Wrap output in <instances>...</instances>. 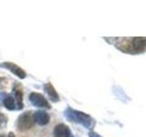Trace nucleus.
I'll list each match as a JSON object with an SVG mask.
<instances>
[{
    "instance_id": "nucleus-1",
    "label": "nucleus",
    "mask_w": 146,
    "mask_h": 137,
    "mask_svg": "<svg viewBox=\"0 0 146 137\" xmlns=\"http://www.w3.org/2000/svg\"><path fill=\"white\" fill-rule=\"evenodd\" d=\"M116 44L115 47L121 51L130 54H137V53H143L145 49V38H125V39H115Z\"/></svg>"
},
{
    "instance_id": "nucleus-2",
    "label": "nucleus",
    "mask_w": 146,
    "mask_h": 137,
    "mask_svg": "<svg viewBox=\"0 0 146 137\" xmlns=\"http://www.w3.org/2000/svg\"><path fill=\"white\" fill-rule=\"evenodd\" d=\"M65 117L70 122H79L83 125L85 128L89 130H91L95 126L96 122L94 119L82 112L76 111L71 108H68L65 111Z\"/></svg>"
},
{
    "instance_id": "nucleus-3",
    "label": "nucleus",
    "mask_w": 146,
    "mask_h": 137,
    "mask_svg": "<svg viewBox=\"0 0 146 137\" xmlns=\"http://www.w3.org/2000/svg\"><path fill=\"white\" fill-rule=\"evenodd\" d=\"M33 124H34V119L33 116L31 115V112H26L24 113H22L17 119V126L18 128V130L20 131L29 130L33 126Z\"/></svg>"
},
{
    "instance_id": "nucleus-4",
    "label": "nucleus",
    "mask_w": 146,
    "mask_h": 137,
    "mask_svg": "<svg viewBox=\"0 0 146 137\" xmlns=\"http://www.w3.org/2000/svg\"><path fill=\"white\" fill-rule=\"evenodd\" d=\"M29 100L35 107L50 109V105H49L48 102L46 100V98L44 97V96L40 93H36V92L30 93Z\"/></svg>"
},
{
    "instance_id": "nucleus-5",
    "label": "nucleus",
    "mask_w": 146,
    "mask_h": 137,
    "mask_svg": "<svg viewBox=\"0 0 146 137\" xmlns=\"http://www.w3.org/2000/svg\"><path fill=\"white\" fill-rule=\"evenodd\" d=\"M0 68H6V70H8L9 71H11L13 74H15L17 77L19 78V79H25L27 77L26 72L23 70L19 66H17L12 62H7V61L3 62L0 64Z\"/></svg>"
},
{
    "instance_id": "nucleus-6",
    "label": "nucleus",
    "mask_w": 146,
    "mask_h": 137,
    "mask_svg": "<svg viewBox=\"0 0 146 137\" xmlns=\"http://www.w3.org/2000/svg\"><path fill=\"white\" fill-rule=\"evenodd\" d=\"M34 122L39 125H46L49 122V114L44 111H38L33 115Z\"/></svg>"
},
{
    "instance_id": "nucleus-7",
    "label": "nucleus",
    "mask_w": 146,
    "mask_h": 137,
    "mask_svg": "<svg viewBox=\"0 0 146 137\" xmlns=\"http://www.w3.org/2000/svg\"><path fill=\"white\" fill-rule=\"evenodd\" d=\"M55 137H70V130L67 125L59 123L55 126L54 129Z\"/></svg>"
},
{
    "instance_id": "nucleus-8",
    "label": "nucleus",
    "mask_w": 146,
    "mask_h": 137,
    "mask_svg": "<svg viewBox=\"0 0 146 137\" xmlns=\"http://www.w3.org/2000/svg\"><path fill=\"white\" fill-rule=\"evenodd\" d=\"M43 89L46 91V93L48 94V96L49 97L50 100L53 102H58L59 100V96L57 93L56 90L53 87V85L50 83V82H48V83H45L43 86Z\"/></svg>"
},
{
    "instance_id": "nucleus-9",
    "label": "nucleus",
    "mask_w": 146,
    "mask_h": 137,
    "mask_svg": "<svg viewBox=\"0 0 146 137\" xmlns=\"http://www.w3.org/2000/svg\"><path fill=\"white\" fill-rule=\"evenodd\" d=\"M14 93V100H15L16 103V110H22L24 107L23 104V92L19 89H15L13 91Z\"/></svg>"
},
{
    "instance_id": "nucleus-10",
    "label": "nucleus",
    "mask_w": 146,
    "mask_h": 137,
    "mask_svg": "<svg viewBox=\"0 0 146 137\" xmlns=\"http://www.w3.org/2000/svg\"><path fill=\"white\" fill-rule=\"evenodd\" d=\"M3 102H4L5 107H6L7 110H9V111H14V110H16L15 100H14V97L12 95L6 96V97L4 98Z\"/></svg>"
},
{
    "instance_id": "nucleus-11",
    "label": "nucleus",
    "mask_w": 146,
    "mask_h": 137,
    "mask_svg": "<svg viewBox=\"0 0 146 137\" xmlns=\"http://www.w3.org/2000/svg\"><path fill=\"white\" fill-rule=\"evenodd\" d=\"M7 122V118L5 116V114H3L2 112H0V127L4 126Z\"/></svg>"
},
{
    "instance_id": "nucleus-12",
    "label": "nucleus",
    "mask_w": 146,
    "mask_h": 137,
    "mask_svg": "<svg viewBox=\"0 0 146 137\" xmlns=\"http://www.w3.org/2000/svg\"><path fill=\"white\" fill-rule=\"evenodd\" d=\"M89 135H90V137H100L97 132H90Z\"/></svg>"
},
{
    "instance_id": "nucleus-13",
    "label": "nucleus",
    "mask_w": 146,
    "mask_h": 137,
    "mask_svg": "<svg viewBox=\"0 0 146 137\" xmlns=\"http://www.w3.org/2000/svg\"><path fill=\"white\" fill-rule=\"evenodd\" d=\"M7 137H16V136H15V134H13V132H9L8 135H7Z\"/></svg>"
},
{
    "instance_id": "nucleus-14",
    "label": "nucleus",
    "mask_w": 146,
    "mask_h": 137,
    "mask_svg": "<svg viewBox=\"0 0 146 137\" xmlns=\"http://www.w3.org/2000/svg\"><path fill=\"white\" fill-rule=\"evenodd\" d=\"M0 137H5L4 135H0Z\"/></svg>"
}]
</instances>
